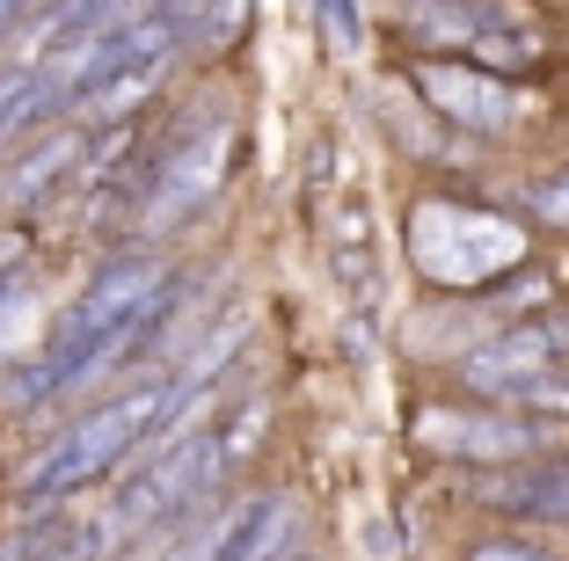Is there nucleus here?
Here are the masks:
<instances>
[{
	"label": "nucleus",
	"instance_id": "obj_10",
	"mask_svg": "<svg viewBox=\"0 0 569 561\" xmlns=\"http://www.w3.org/2000/svg\"><path fill=\"white\" fill-rule=\"evenodd\" d=\"M81 132H88V124H73V117H67V124H59L51 139H37V147H30V161H22V168H0V204H30L37 190L51 182V176H73V153H81Z\"/></svg>",
	"mask_w": 569,
	"mask_h": 561
},
{
	"label": "nucleus",
	"instance_id": "obj_13",
	"mask_svg": "<svg viewBox=\"0 0 569 561\" xmlns=\"http://www.w3.org/2000/svg\"><path fill=\"white\" fill-rule=\"evenodd\" d=\"M315 37L329 59H358V44H366V8L358 0H315Z\"/></svg>",
	"mask_w": 569,
	"mask_h": 561
},
{
	"label": "nucleus",
	"instance_id": "obj_9",
	"mask_svg": "<svg viewBox=\"0 0 569 561\" xmlns=\"http://www.w3.org/2000/svg\"><path fill=\"white\" fill-rule=\"evenodd\" d=\"M329 278L351 307H380L387 299V263H380V233H372V212L358 198L336 204L329 219Z\"/></svg>",
	"mask_w": 569,
	"mask_h": 561
},
{
	"label": "nucleus",
	"instance_id": "obj_18",
	"mask_svg": "<svg viewBox=\"0 0 569 561\" xmlns=\"http://www.w3.org/2000/svg\"><path fill=\"white\" fill-rule=\"evenodd\" d=\"M0 561H37V532H16V540H0Z\"/></svg>",
	"mask_w": 569,
	"mask_h": 561
},
{
	"label": "nucleus",
	"instance_id": "obj_15",
	"mask_svg": "<svg viewBox=\"0 0 569 561\" xmlns=\"http://www.w3.org/2000/svg\"><path fill=\"white\" fill-rule=\"evenodd\" d=\"M468 561H562V554L540 540H519V532H497V540H475Z\"/></svg>",
	"mask_w": 569,
	"mask_h": 561
},
{
	"label": "nucleus",
	"instance_id": "obj_4",
	"mask_svg": "<svg viewBox=\"0 0 569 561\" xmlns=\"http://www.w3.org/2000/svg\"><path fill=\"white\" fill-rule=\"evenodd\" d=\"M409 438L438 460H460V467H503V460H526V452H548L562 445V423L555 415H533L519 401H482V394H460V401H423L409 415Z\"/></svg>",
	"mask_w": 569,
	"mask_h": 561
},
{
	"label": "nucleus",
	"instance_id": "obj_2",
	"mask_svg": "<svg viewBox=\"0 0 569 561\" xmlns=\"http://www.w3.org/2000/svg\"><path fill=\"white\" fill-rule=\"evenodd\" d=\"M161 409H168V372H161V380L124 387V394H110V401H96L81 423H67L16 474V503L37 518V511H51V503H67V495L96 489L102 474H118V467L139 452V438L161 423Z\"/></svg>",
	"mask_w": 569,
	"mask_h": 561
},
{
	"label": "nucleus",
	"instance_id": "obj_7",
	"mask_svg": "<svg viewBox=\"0 0 569 561\" xmlns=\"http://www.w3.org/2000/svg\"><path fill=\"white\" fill-rule=\"evenodd\" d=\"M562 350H555L548 321H503V329L475 335L460 358H452V387L460 394H482V401H511V387H526L540 372V364H555Z\"/></svg>",
	"mask_w": 569,
	"mask_h": 561
},
{
	"label": "nucleus",
	"instance_id": "obj_19",
	"mask_svg": "<svg viewBox=\"0 0 569 561\" xmlns=\"http://www.w3.org/2000/svg\"><path fill=\"white\" fill-rule=\"evenodd\" d=\"M30 8H37V0H0V37H16V22L30 16Z\"/></svg>",
	"mask_w": 569,
	"mask_h": 561
},
{
	"label": "nucleus",
	"instance_id": "obj_12",
	"mask_svg": "<svg viewBox=\"0 0 569 561\" xmlns=\"http://www.w3.org/2000/svg\"><path fill=\"white\" fill-rule=\"evenodd\" d=\"M249 8H256V0H204L198 30H190V51H198V59H219L227 44H241V30H249Z\"/></svg>",
	"mask_w": 569,
	"mask_h": 561
},
{
	"label": "nucleus",
	"instance_id": "obj_14",
	"mask_svg": "<svg viewBox=\"0 0 569 561\" xmlns=\"http://www.w3.org/2000/svg\"><path fill=\"white\" fill-rule=\"evenodd\" d=\"M511 401H519V409H533V415H555V423H569V364H562V358L540 364L526 387H511Z\"/></svg>",
	"mask_w": 569,
	"mask_h": 561
},
{
	"label": "nucleus",
	"instance_id": "obj_16",
	"mask_svg": "<svg viewBox=\"0 0 569 561\" xmlns=\"http://www.w3.org/2000/svg\"><path fill=\"white\" fill-rule=\"evenodd\" d=\"M30 292H37V263H8V270H0V321L16 314Z\"/></svg>",
	"mask_w": 569,
	"mask_h": 561
},
{
	"label": "nucleus",
	"instance_id": "obj_17",
	"mask_svg": "<svg viewBox=\"0 0 569 561\" xmlns=\"http://www.w3.org/2000/svg\"><path fill=\"white\" fill-rule=\"evenodd\" d=\"M139 8H153L161 22H176V30H183V44H190V30H198V16H204V0H139Z\"/></svg>",
	"mask_w": 569,
	"mask_h": 561
},
{
	"label": "nucleus",
	"instance_id": "obj_3",
	"mask_svg": "<svg viewBox=\"0 0 569 561\" xmlns=\"http://www.w3.org/2000/svg\"><path fill=\"white\" fill-rule=\"evenodd\" d=\"M234 153H241V132L234 117L219 110H190L161 147L147 153V190H139V233H168L198 219L204 204L227 190L234 176Z\"/></svg>",
	"mask_w": 569,
	"mask_h": 561
},
{
	"label": "nucleus",
	"instance_id": "obj_6",
	"mask_svg": "<svg viewBox=\"0 0 569 561\" xmlns=\"http://www.w3.org/2000/svg\"><path fill=\"white\" fill-rule=\"evenodd\" d=\"M468 495L497 518H519V525H569V452H526V460L482 467L468 481Z\"/></svg>",
	"mask_w": 569,
	"mask_h": 561
},
{
	"label": "nucleus",
	"instance_id": "obj_5",
	"mask_svg": "<svg viewBox=\"0 0 569 561\" xmlns=\"http://www.w3.org/2000/svg\"><path fill=\"white\" fill-rule=\"evenodd\" d=\"M402 73H409V88H417L446 124H460L468 139H511L526 124V96L511 88V73H497V67L446 59V51H417Z\"/></svg>",
	"mask_w": 569,
	"mask_h": 561
},
{
	"label": "nucleus",
	"instance_id": "obj_1",
	"mask_svg": "<svg viewBox=\"0 0 569 561\" xmlns=\"http://www.w3.org/2000/svg\"><path fill=\"white\" fill-rule=\"evenodd\" d=\"M402 248H409V270H417L431 292L475 299L497 278H511L519 263H533V227H526L519 212H497V204L431 190V198L409 204Z\"/></svg>",
	"mask_w": 569,
	"mask_h": 561
},
{
	"label": "nucleus",
	"instance_id": "obj_11",
	"mask_svg": "<svg viewBox=\"0 0 569 561\" xmlns=\"http://www.w3.org/2000/svg\"><path fill=\"white\" fill-rule=\"evenodd\" d=\"M511 212H519L526 227L569 233V161H555V168H540V176H526L519 190H511Z\"/></svg>",
	"mask_w": 569,
	"mask_h": 561
},
{
	"label": "nucleus",
	"instance_id": "obj_8",
	"mask_svg": "<svg viewBox=\"0 0 569 561\" xmlns=\"http://www.w3.org/2000/svg\"><path fill=\"white\" fill-rule=\"evenodd\" d=\"M372 117H380V132L423 168H468L475 161V139L460 132V124H446V117L409 88V73H395V81L372 88Z\"/></svg>",
	"mask_w": 569,
	"mask_h": 561
}]
</instances>
